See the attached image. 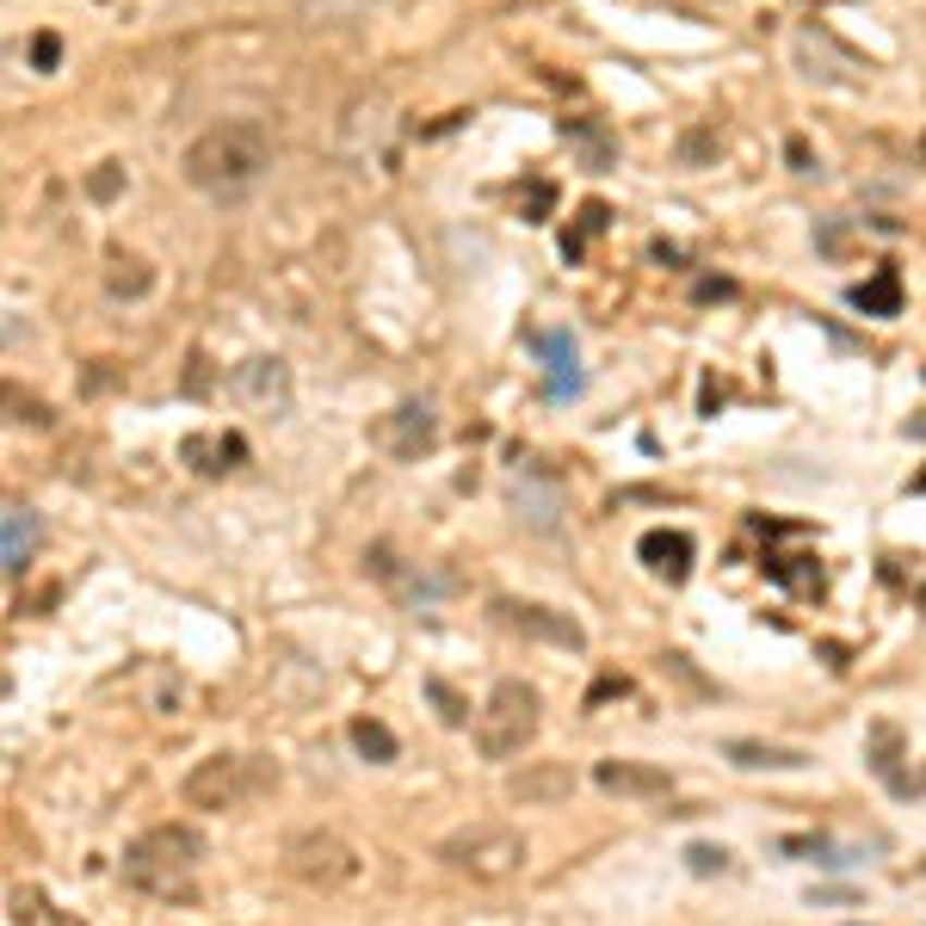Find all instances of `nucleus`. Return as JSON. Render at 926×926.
Wrapping results in <instances>:
<instances>
[{"label": "nucleus", "mask_w": 926, "mask_h": 926, "mask_svg": "<svg viewBox=\"0 0 926 926\" xmlns=\"http://www.w3.org/2000/svg\"><path fill=\"white\" fill-rule=\"evenodd\" d=\"M118 186H124V168H118V161H99V173L87 180V192H94L99 205H106V198H118Z\"/></svg>", "instance_id": "a878e982"}, {"label": "nucleus", "mask_w": 926, "mask_h": 926, "mask_svg": "<svg viewBox=\"0 0 926 926\" xmlns=\"http://www.w3.org/2000/svg\"><path fill=\"white\" fill-rule=\"evenodd\" d=\"M266 161H272V149H266V136L254 131V124H210V131L192 136L186 155H180L186 180L198 192H210V198L247 192L266 173Z\"/></svg>", "instance_id": "f03ea898"}, {"label": "nucleus", "mask_w": 926, "mask_h": 926, "mask_svg": "<svg viewBox=\"0 0 926 926\" xmlns=\"http://www.w3.org/2000/svg\"><path fill=\"white\" fill-rule=\"evenodd\" d=\"M180 457H186L198 476H229V470L247 464V439L242 433H186Z\"/></svg>", "instance_id": "ddd939ff"}, {"label": "nucleus", "mask_w": 926, "mask_h": 926, "mask_svg": "<svg viewBox=\"0 0 926 926\" xmlns=\"http://www.w3.org/2000/svg\"><path fill=\"white\" fill-rule=\"evenodd\" d=\"M427 692L439 699V717H445V723H464V699H457L445 680H427Z\"/></svg>", "instance_id": "bb28decb"}, {"label": "nucleus", "mask_w": 926, "mask_h": 926, "mask_svg": "<svg viewBox=\"0 0 926 926\" xmlns=\"http://www.w3.org/2000/svg\"><path fill=\"white\" fill-rule=\"evenodd\" d=\"M538 359H544V390H550V402H568L575 390H581V371H575V334H563V328L538 334Z\"/></svg>", "instance_id": "4468645a"}, {"label": "nucleus", "mask_w": 926, "mask_h": 926, "mask_svg": "<svg viewBox=\"0 0 926 926\" xmlns=\"http://www.w3.org/2000/svg\"><path fill=\"white\" fill-rule=\"evenodd\" d=\"M433 859L457 877H470V884H501V877L526 871V834L507 828V822H464V828L439 840Z\"/></svg>", "instance_id": "7ed1b4c3"}, {"label": "nucleus", "mask_w": 926, "mask_h": 926, "mask_svg": "<svg viewBox=\"0 0 926 926\" xmlns=\"http://www.w3.org/2000/svg\"><path fill=\"white\" fill-rule=\"evenodd\" d=\"M593 785L605 797H630V803H655V797H674V778L662 766H643V760H600L593 766Z\"/></svg>", "instance_id": "1a4fd4ad"}, {"label": "nucleus", "mask_w": 926, "mask_h": 926, "mask_svg": "<svg viewBox=\"0 0 926 926\" xmlns=\"http://www.w3.org/2000/svg\"><path fill=\"white\" fill-rule=\"evenodd\" d=\"M686 859H692L699 871H723V859H729V852H723V847H692Z\"/></svg>", "instance_id": "c85d7f7f"}, {"label": "nucleus", "mask_w": 926, "mask_h": 926, "mask_svg": "<svg viewBox=\"0 0 926 926\" xmlns=\"http://www.w3.org/2000/svg\"><path fill=\"white\" fill-rule=\"evenodd\" d=\"M662 662H667V674H674V680H680V686H692L699 699H717V686H711V680H704V674H699V667H692V655H680V649H667Z\"/></svg>", "instance_id": "b1692460"}, {"label": "nucleus", "mask_w": 926, "mask_h": 926, "mask_svg": "<svg viewBox=\"0 0 926 926\" xmlns=\"http://www.w3.org/2000/svg\"><path fill=\"white\" fill-rule=\"evenodd\" d=\"M106 291L124 297V303L149 297V291H155V266L136 260V254H112V260H106Z\"/></svg>", "instance_id": "6ab92c4d"}, {"label": "nucleus", "mask_w": 926, "mask_h": 926, "mask_svg": "<svg viewBox=\"0 0 926 926\" xmlns=\"http://www.w3.org/2000/svg\"><path fill=\"white\" fill-rule=\"evenodd\" d=\"M235 396L247 408H260V415H284L291 408V371H284V359H247L235 371Z\"/></svg>", "instance_id": "9b49d317"}, {"label": "nucleus", "mask_w": 926, "mask_h": 926, "mask_svg": "<svg viewBox=\"0 0 926 926\" xmlns=\"http://www.w3.org/2000/svg\"><path fill=\"white\" fill-rule=\"evenodd\" d=\"M513 513H519V526L550 538V531H563V489L544 482V476H519L513 482Z\"/></svg>", "instance_id": "f8f14e48"}, {"label": "nucleus", "mask_w": 926, "mask_h": 926, "mask_svg": "<svg viewBox=\"0 0 926 926\" xmlns=\"http://www.w3.org/2000/svg\"><path fill=\"white\" fill-rule=\"evenodd\" d=\"M353 748H359L371 766H390V760L402 754V741L390 736V723H378V717H359V723H353Z\"/></svg>", "instance_id": "412c9836"}, {"label": "nucleus", "mask_w": 926, "mask_h": 926, "mask_svg": "<svg viewBox=\"0 0 926 926\" xmlns=\"http://www.w3.org/2000/svg\"><path fill=\"white\" fill-rule=\"evenodd\" d=\"M433 439H439V420H433V408H420V402H402L396 415L378 427V445L390 457H402V464H415L420 452H433Z\"/></svg>", "instance_id": "9d476101"}, {"label": "nucleus", "mask_w": 926, "mask_h": 926, "mask_svg": "<svg viewBox=\"0 0 926 926\" xmlns=\"http://www.w3.org/2000/svg\"><path fill=\"white\" fill-rule=\"evenodd\" d=\"M205 834L192 828V822H161V828L136 834L118 871H124V884L143 889V896H161V902H186L192 884H198V865H205Z\"/></svg>", "instance_id": "f257e3e1"}, {"label": "nucleus", "mask_w": 926, "mask_h": 926, "mask_svg": "<svg viewBox=\"0 0 926 926\" xmlns=\"http://www.w3.org/2000/svg\"><path fill=\"white\" fill-rule=\"evenodd\" d=\"M600 229H605V205H581V229H575V235H563V260H581V247L593 242Z\"/></svg>", "instance_id": "5701e85b"}, {"label": "nucleus", "mask_w": 926, "mask_h": 926, "mask_svg": "<svg viewBox=\"0 0 926 926\" xmlns=\"http://www.w3.org/2000/svg\"><path fill=\"white\" fill-rule=\"evenodd\" d=\"M242 797H254V766L242 754H205V760H192V773L180 778V803L186 810H235Z\"/></svg>", "instance_id": "423d86ee"}, {"label": "nucleus", "mask_w": 926, "mask_h": 926, "mask_svg": "<svg viewBox=\"0 0 926 926\" xmlns=\"http://www.w3.org/2000/svg\"><path fill=\"white\" fill-rule=\"evenodd\" d=\"M723 754L736 760L741 773H803L810 766L803 748H773V741H729Z\"/></svg>", "instance_id": "f3484780"}, {"label": "nucleus", "mask_w": 926, "mask_h": 926, "mask_svg": "<svg viewBox=\"0 0 926 926\" xmlns=\"http://www.w3.org/2000/svg\"><path fill=\"white\" fill-rule=\"evenodd\" d=\"M575 791V773H568L563 760H519L507 773V797L519 810H550V803H563Z\"/></svg>", "instance_id": "6e6552de"}, {"label": "nucleus", "mask_w": 926, "mask_h": 926, "mask_svg": "<svg viewBox=\"0 0 926 926\" xmlns=\"http://www.w3.org/2000/svg\"><path fill=\"white\" fill-rule=\"evenodd\" d=\"M7 914H13V926H87L75 908H57L44 889H32V884L7 889Z\"/></svg>", "instance_id": "2eb2a0df"}, {"label": "nucleus", "mask_w": 926, "mask_h": 926, "mask_svg": "<svg viewBox=\"0 0 926 926\" xmlns=\"http://www.w3.org/2000/svg\"><path fill=\"white\" fill-rule=\"evenodd\" d=\"M378 13V0H303V20L316 25H359Z\"/></svg>", "instance_id": "4be33fe9"}, {"label": "nucleus", "mask_w": 926, "mask_h": 926, "mask_svg": "<svg viewBox=\"0 0 926 926\" xmlns=\"http://www.w3.org/2000/svg\"><path fill=\"white\" fill-rule=\"evenodd\" d=\"M852 309H865V316H896V309H902V279H896V266H884L871 284H852Z\"/></svg>", "instance_id": "aec40b11"}, {"label": "nucleus", "mask_w": 926, "mask_h": 926, "mask_svg": "<svg viewBox=\"0 0 926 926\" xmlns=\"http://www.w3.org/2000/svg\"><path fill=\"white\" fill-rule=\"evenodd\" d=\"M637 556H643L655 575H667V581H686V575H692V538H686V531H649L643 544H637Z\"/></svg>", "instance_id": "dca6fc26"}, {"label": "nucleus", "mask_w": 926, "mask_h": 926, "mask_svg": "<svg viewBox=\"0 0 926 926\" xmlns=\"http://www.w3.org/2000/svg\"><path fill=\"white\" fill-rule=\"evenodd\" d=\"M563 136H575V143L587 149V168H605V161H612V143H605L600 131H587V124H575V118L563 124Z\"/></svg>", "instance_id": "393cba45"}, {"label": "nucleus", "mask_w": 926, "mask_h": 926, "mask_svg": "<svg viewBox=\"0 0 926 926\" xmlns=\"http://www.w3.org/2000/svg\"><path fill=\"white\" fill-rule=\"evenodd\" d=\"M284 871L309 889H346V884H359L365 859H359V847L341 840L334 828H297L284 840Z\"/></svg>", "instance_id": "39448f33"}, {"label": "nucleus", "mask_w": 926, "mask_h": 926, "mask_svg": "<svg viewBox=\"0 0 926 926\" xmlns=\"http://www.w3.org/2000/svg\"><path fill=\"white\" fill-rule=\"evenodd\" d=\"M57 57H62V44H57V32H44V38L32 44V62H38V69H57Z\"/></svg>", "instance_id": "cd10ccee"}, {"label": "nucleus", "mask_w": 926, "mask_h": 926, "mask_svg": "<svg viewBox=\"0 0 926 926\" xmlns=\"http://www.w3.org/2000/svg\"><path fill=\"white\" fill-rule=\"evenodd\" d=\"M729 291H736L729 279H704V284H699V297H729Z\"/></svg>", "instance_id": "c756f323"}, {"label": "nucleus", "mask_w": 926, "mask_h": 926, "mask_svg": "<svg viewBox=\"0 0 926 926\" xmlns=\"http://www.w3.org/2000/svg\"><path fill=\"white\" fill-rule=\"evenodd\" d=\"M494 625L513 630V637H531V643H550V649H587V630L556 612V605H538V600H513V593H494L489 600Z\"/></svg>", "instance_id": "0eeeda50"}, {"label": "nucleus", "mask_w": 926, "mask_h": 926, "mask_svg": "<svg viewBox=\"0 0 926 926\" xmlns=\"http://www.w3.org/2000/svg\"><path fill=\"white\" fill-rule=\"evenodd\" d=\"M32 544H38V513L25 507V501H7V544H0V563H7V575H20V568H25Z\"/></svg>", "instance_id": "a211bd4d"}, {"label": "nucleus", "mask_w": 926, "mask_h": 926, "mask_svg": "<svg viewBox=\"0 0 926 926\" xmlns=\"http://www.w3.org/2000/svg\"><path fill=\"white\" fill-rule=\"evenodd\" d=\"M538 686L526 680H501L489 692V704L476 711V748H482V760H519L531 748V736H538Z\"/></svg>", "instance_id": "20e7f679"}, {"label": "nucleus", "mask_w": 926, "mask_h": 926, "mask_svg": "<svg viewBox=\"0 0 926 926\" xmlns=\"http://www.w3.org/2000/svg\"><path fill=\"white\" fill-rule=\"evenodd\" d=\"M914 494H926V470H921V476H914Z\"/></svg>", "instance_id": "7c9ffc66"}]
</instances>
